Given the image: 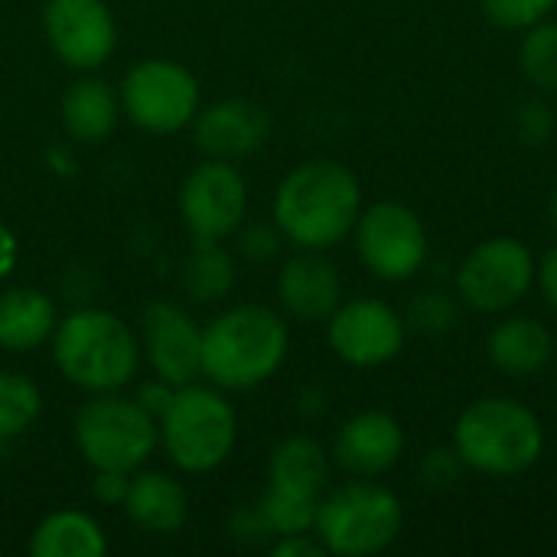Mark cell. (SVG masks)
<instances>
[{"mask_svg": "<svg viewBox=\"0 0 557 557\" xmlns=\"http://www.w3.org/2000/svg\"><path fill=\"white\" fill-rule=\"evenodd\" d=\"M359 212V180L339 160H307L294 166L274 196L277 232L304 251H326L339 245L352 235Z\"/></svg>", "mask_w": 557, "mask_h": 557, "instance_id": "6da1fadb", "label": "cell"}, {"mask_svg": "<svg viewBox=\"0 0 557 557\" xmlns=\"http://www.w3.org/2000/svg\"><path fill=\"white\" fill-rule=\"evenodd\" d=\"M287 323L258 304H242L202 330V375L232 392L268 382L287 359Z\"/></svg>", "mask_w": 557, "mask_h": 557, "instance_id": "7a4b0ae2", "label": "cell"}, {"mask_svg": "<svg viewBox=\"0 0 557 557\" xmlns=\"http://www.w3.org/2000/svg\"><path fill=\"white\" fill-rule=\"evenodd\" d=\"M454 450L473 473L519 476L539 463L545 428L529 405L493 395L463 408L454 428Z\"/></svg>", "mask_w": 557, "mask_h": 557, "instance_id": "3957f363", "label": "cell"}, {"mask_svg": "<svg viewBox=\"0 0 557 557\" xmlns=\"http://www.w3.org/2000/svg\"><path fill=\"white\" fill-rule=\"evenodd\" d=\"M59 372L85 392H117L137 375L140 346L131 326L108 310H75L55 326Z\"/></svg>", "mask_w": 557, "mask_h": 557, "instance_id": "277c9868", "label": "cell"}, {"mask_svg": "<svg viewBox=\"0 0 557 557\" xmlns=\"http://www.w3.org/2000/svg\"><path fill=\"white\" fill-rule=\"evenodd\" d=\"M160 441L183 473H209L228 460L238 441L235 408L215 388L180 385L160 414Z\"/></svg>", "mask_w": 557, "mask_h": 557, "instance_id": "5b68a950", "label": "cell"}, {"mask_svg": "<svg viewBox=\"0 0 557 557\" xmlns=\"http://www.w3.org/2000/svg\"><path fill=\"white\" fill-rule=\"evenodd\" d=\"M405 529L398 496L379 483L359 480L320 499L313 535L326 555L369 557L395 545Z\"/></svg>", "mask_w": 557, "mask_h": 557, "instance_id": "8992f818", "label": "cell"}, {"mask_svg": "<svg viewBox=\"0 0 557 557\" xmlns=\"http://www.w3.org/2000/svg\"><path fill=\"white\" fill-rule=\"evenodd\" d=\"M75 447L91 470L131 473L157 450V418L137 401L117 392H101L75 414Z\"/></svg>", "mask_w": 557, "mask_h": 557, "instance_id": "52a82bcc", "label": "cell"}, {"mask_svg": "<svg viewBox=\"0 0 557 557\" xmlns=\"http://www.w3.org/2000/svg\"><path fill=\"white\" fill-rule=\"evenodd\" d=\"M535 255L512 235L483 238L457 268V297L476 313H509L535 287Z\"/></svg>", "mask_w": 557, "mask_h": 557, "instance_id": "ba28073f", "label": "cell"}, {"mask_svg": "<svg viewBox=\"0 0 557 557\" xmlns=\"http://www.w3.org/2000/svg\"><path fill=\"white\" fill-rule=\"evenodd\" d=\"M356 251L369 274L388 284L411 281L431 255L428 228L414 209L405 202H375L359 212Z\"/></svg>", "mask_w": 557, "mask_h": 557, "instance_id": "9c48e42d", "label": "cell"}, {"mask_svg": "<svg viewBox=\"0 0 557 557\" xmlns=\"http://www.w3.org/2000/svg\"><path fill=\"white\" fill-rule=\"evenodd\" d=\"M121 111L150 134H176L199 111V82L170 59H144L121 82Z\"/></svg>", "mask_w": 557, "mask_h": 557, "instance_id": "30bf717a", "label": "cell"}, {"mask_svg": "<svg viewBox=\"0 0 557 557\" xmlns=\"http://www.w3.org/2000/svg\"><path fill=\"white\" fill-rule=\"evenodd\" d=\"M326 336L333 352L352 369H379L401 356L408 323L405 317L379 297H352L336 307L326 320Z\"/></svg>", "mask_w": 557, "mask_h": 557, "instance_id": "8fae6325", "label": "cell"}, {"mask_svg": "<svg viewBox=\"0 0 557 557\" xmlns=\"http://www.w3.org/2000/svg\"><path fill=\"white\" fill-rule=\"evenodd\" d=\"M248 209L245 176L228 160L199 163L180 186V212L193 238L222 242L232 235Z\"/></svg>", "mask_w": 557, "mask_h": 557, "instance_id": "7c38bea8", "label": "cell"}, {"mask_svg": "<svg viewBox=\"0 0 557 557\" xmlns=\"http://www.w3.org/2000/svg\"><path fill=\"white\" fill-rule=\"evenodd\" d=\"M42 29L52 52L82 72L104 65L117 46V26L104 0H46Z\"/></svg>", "mask_w": 557, "mask_h": 557, "instance_id": "4fadbf2b", "label": "cell"}, {"mask_svg": "<svg viewBox=\"0 0 557 557\" xmlns=\"http://www.w3.org/2000/svg\"><path fill=\"white\" fill-rule=\"evenodd\" d=\"M144 349L157 379L173 388L193 385L202 375V330L173 304L144 310Z\"/></svg>", "mask_w": 557, "mask_h": 557, "instance_id": "5bb4252c", "label": "cell"}, {"mask_svg": "<svg viewBox=\"0 0 557 557\" xmlns=\"http://www.w3.org/2000/svg\"><path fill=\"white\" fill-rule=\"evenodd\" d=\"M405 454V428L395 414L369 408L352 414L333 441V460L359 476V480H375L388 473Z\"/></svg>", "mask_w": 557, "mask_h": 557, "instance_id": "9a60e30c", "label": "cell"}, {"mask_svg": "<svg viewBox=\"0 0 557 557\" xmlns=\"http://www.w3.org/2000/svg\"><path fill=\"white\" fill-rule=\"evenodd\" d=\"M196 144L215 160H232L258 150L271 134V114L248 101V98H228L215 101L206 111H196Z\"/></svg>", "mask_w": 557, "mask_h": 557, "instance_id": "2e32d148", "label": "cell"}, {"mask_svg": "<svg viewBox=\"0 0 557 557\" xmlns=\"http://www.w3.org/2000/svg\"><path fill=\"white\" fill-rule=\"evenodd\" d=\"M277 297L294 320L326 323L343 304V277L320 251L300 248L277 274Z\"/></svg>", "mask_w": 557, "mask_h": 557, "instance_id": "e0dca14e", "label": "cell"}, {"mask_svg": "<svg viewBox=\"0 0 557 557\" xmlns=\"http://www.w3.org/2000/svg\"><path fill=\"white\" fill-rule=\"evenodd\" d=\"M486 352H490V362L503 375L529 379V375H539L552 362L555 336H552V330L542 320L516 313V317H503L493 326Z\"/></svg>", "mask_w": 557, "mask_h": 557, "instance_id": "ac0fdd59", "label": "cell"}, {"mask_svg": "<svg viewBox=\"0 0 557 557\" xmlns=\"http://www.w3.org/2000/svg\"><path fill=\"white\" fill-rule=\"evenodd\" d=\"M330 486V457L313 437H287L274 447L271 463H268V490L304 499V503H320Z\"/></svg>", "mask_w": 557, "mask_h": 557, "instance_id": "d6986e66", "label": "cell"}, {"mask_svg": "<svg viewBox=\"0 0 557 557\" xmlns=\"http://www.w3.org/2000/svg\"><path fill=\"white\" fill-rule=\"evenodd\" d=\"M124 509L137 529L150 535H173L189 516V499L180 480L166 473H140L137 480H131Z\"/></svg>", "mask_w": 557, "mask_h": 557, "instance_id": "ffe728a7", "label": "cell"}, {"mask_svg": "<svg viewBox=\"0 0 557 557\" xmlns=\"http://www.w3.org/2000/svg\"><path fill=\"white\" fill-rule=\"evenodd\" d=\"M55 304L36 287H13L0 294V349L33 352L55 333Z\"/></svg>", "mask_w": 557, "mask_h": 557, "instance_id": "44dd1931", "label": "cell"}, {"mask_svg": "<svg viewBox=\"0 0 557 557\" xmlns=\"http://www.w3.org/2000/svg\"><path fill=\"white\" fill-rule=\"evenodd\" d=\"M121 117V98L101 78L75 82L62 98V124L78 144H101L111 137Z\"/></svg>", "mask_w": 557, "mask_h": 557, "instance_id": "7402d4cb", "label": "cell"}, {"mask_svg": "<svg viewBox=\"0 0 557 557\" xmlns=\"http://www.w3.org/2000/svg\"><path fill=\"white\" fill-rule=\"evenodd\" d=\"M104 552L108 539L101 525L78 509L49 512L29 539L33 557H101Z\"/></svg>", "mask_w": 557, "mask_h": 557, "instance_id": "603a6c76", "label": "cell"}, {"mask_svg": "<svg viewBox=\"0 0 557 557\" xmlns=\"http://www.w3.org/2000/svg\"><path fill=\"white\" fill-rule=\"evenodd\" d=\"M235 287V261L219 242L196 238L180 264V290L193 304H219Z\"/></svg>", "mask_w": 557, "mask_h": 557, "instance_id": "cb8c5ba5", "label": "cell"}, {"mask_svg": "<svg viewBox=\"0 0 557 557\" xmlns=\"http://www.w3.org/2000/svg\"><path fill=\"white\" fill-rule=\"evenodd\" d=\"M42 411V395L33 379L0 372V441L26 434Z\"/></svg>", "mask_w": 557, "mask_h": 557, "instance_id": "d4e9b609", "label": "cell"}, {"mask_svg": "<svg viewBox=\"0 0 557 557\" xmlns=\"http://www.w3.org/2000/svg\"><path fill=\"white\" fill-rule=\"evenodd\" d=\"M519 62H522L529 85L542 91H557V23L542 20L525 29Z\"/></svg>", "mask_w": 557, "mask_h": 557, "instance_id": "484cf974", "label": "cell"}, {"mask_svg": "<svg viewBox=\"0 0 557 557\" xmlns=\"http://www.w3.org/2000/svg\"><path fill=\"white\" fill-rule=\"evenodd\" d=\"M405 323H411L424 336H444L457 326V304L444 290H424L414 297Z\"/></svg>", "mask_w": 557, "mask_h": 557, "instance_id": "4316f807", "label": "cell"}, {"mask_svg": "<svg viewBox=\"0 0 557 557\" xmlns=\"http://www.w3.org/2000/svg\"><path fill=\"white\" fill-rule=\"evenodd\" d=\"M512 127H516V134H519L522 144L542 147V144H548L552 134H555V111H552V104H548L542 95H529V98H522V101L516 104V111H512Z\"/></svg>", "mask_w": 557, "mask_h": 557, "instance_id": "83f0119b", "label": "cell"}, {"mask_svg": "<svg viewBox=\"0 0 557 557\" xmlns=\"http://www.w3.org/2000/svg\"><path fill=\"white\" fill-rule=\"evenodd\" d=\"M557 0H483V13L503 29H529L552 16Z\"/></svg>", "mask_w": 557, "mask_h": 557, "instance_id": "f1b7e54d", "label": "cell"}, {"mask_svg": "<svg viewBox=\"0 0 557 557\" xmlns=\"http://www.w3.org/2000/svg\"><path fill=\"white\" fill-rule=\"evenodd\" d=\"M467 463L460 460V454L454 447H434L421 457L418 463V476L428 490H450L460 483Z\"/></svg>", "mask_w": 557, "mask_h": 557, "instance_id": "f546056e", "label": "cell"}, {"mask_svg": "<svg viewBox=\"0 0 557 557\" xmlns=\"http://www.w3.org/2000/svg\"><path fill=\"white\" fill-rule=\"evenodd\" d=\"M127 490H131V473H121V470H95V499L104 503V506H124L127 499Z\"/></svg>", "mask_w": 557, "mask_h": 557, "instance_id": "4dcf8cb0", "label": "cell"}, {"mask_svg": "<svg viewBox=\"0 0 557 557\" xmlns=\"http://www.w3.org/2000/svg\"><path fill=\"white\" fill-rule=\"evenodd\" d=\"M274 557H320L326 555L323 542L313 539V532H297V535H281V542L271 548Z\"/></svg>", "mask_w": 557, "mask_h": 557, "instance_id": "1f68e13d", "label": "cell"}, {"mask_svg": "<svg viewBox=\"0 0 557 557\" xmlns=\"http://www.w3.org/2000/svg\"><path fill=\"white\" fill-rule=\"evenodd\" d=\"M242 251H245L248 258H255V261L271 258V255L277 251V235H274V228H268V225H251V228L242 235Z\"/></svg>", "mask_w": 557, "mask_h": 557, "instance_id": "d6a6232c", "label": "cell"}, {"mask_svg": "<svg viewBox=\"0 0 557 557\" xmlns=\"http://www.w3.org/2000/svg\"><path fill=\"white\" fill-rule=\"evenodd\" d=\"M535 281L542 287V297L548 300V307L557 310V248H552L542 261H539V271H535Z\"/></svg>", "mask_w": 557, "mask_h": 557, "instance_id": "836d02e7", "label": "cell"}, {"mask_svg": "<svg viewBox=\"0 0 557 557\" xmlns=\"http://www.w3.org/2000/svg\"><path fill=\"white\" fill-rule=\"evenodd\" d=\"M173 392H176V388H173L170 382H163V379H160V385H147V388L140 392V398H137V401H140L153 418H160V414L166 411V405H170Z\"/></svg>", "mask_w": 557, "mask_h": 557, "instance_id": "e575fe53", "label": "cell"}, {"mask_svg": "<svg viewBox=\"0 0 557 557\" xmlns=\"http://www.w3.org/2000/svg\"><path fill=\"white\" fill-rule=\"evenodd\" d=\"M548 215H552V222H555V228H557V189L552 193V202H548Z\"/></svg>", "mask_w": 557, "mask_h": 557, "instance_id": "d590c367", "label": "cell"}]
</instances>
